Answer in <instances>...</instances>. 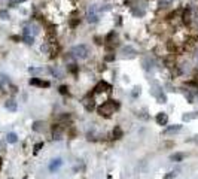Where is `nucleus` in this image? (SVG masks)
Segmentation results:
<instances>
[{"label":"nucleus","mask_w":198,"mask_h":179,"mask_svg":"<svg viewBox=\"0 0 198 179\" xmlns=\"http://www.w3.org/2000/svg\"><path fill=\"white\" fill-rule=\"evenodd\" d=\"M118 109H119V103H118L116 100H107V102H104V103L97 109V112H98V115L107 118V117H110L112 114H115Z\"/></svg>","instance_id":"obj_1"},{"label":"nucleus","mask_w":198,"mask_h":179,"mask_svg":"<svg viewBox=\"0 0 198 179\" xmlns=\"http://www.w3.org/2000/svg\"><path fill=\"white\" fill-rule=\"evenodd\" d=\"M150 93H152V96L158 100V103H165V102H167V97H165V94L163 93V88H161V85L158 82H152V90H150Z\"/></svg>","instance_id":"obj_2"},{"label":"nucleus","mask_w":198,"mask_h":179,"mask_svg":"<svg viewBox=\"0 0 198 179\" xmlns=\"http://www.w3.org/2000/svg\"><path fill=\"white\" fill-rule=\"evenodd\" d=\"M100 18V9L97 5H91V6L87 9V21L88 22H97Z\"/></svg>","instance_id":"obj_3"},{"label":"nucleus","mask_w":198,"mask_h":179,"mask_svg":"<svg viewBox=\"0 0 198 179\" xmlns=\"http://www.w3.org/2000/svg\"><path fill=\"white\" fill-rule=\"evenodd\" d=\"M72 54L78 58H85L88 55V48L85 45H76V46L72 48Z\"/></svg>","instance_id":"obj_4"},{"label":"nucleus","mask_w":198,"mask_h":179,"mask_svg":"<svg viewBox=\"0 0 198 179\" xmlns=\"http://www.w3.org/2000/svg\"><path fill=\"white\" fill-rule=\"evenodd\" d=\"M82 104L85 106V109L91 112V110L96 108V100H94V97L89 94V96H87V97H85V99L82 100Z\"/></svg>","instance_id":"obj_5"},{"label":"nucleus","mask_w":198,"mask_h":179,"mask_svg":"<svg viewBox=\"0 0 198 179\" xmlns=\"http://www.w3.org/2000/svg\"><path fill=\"white\" fill-rule=\"evenodd\" d=\"M110 90H112V87H110L109 84L104 82V81H100V82L94 87V93H107Z\"/></svg>","instance_id":"obj_6"},{"label":"nucleus","mask_w":198,"mask_h":179,"mask_svg":"<svg viewBox=\"0 0 198 179\" xmlns=\"http://www.w3.org/2000/svg\"><path fill=\"white\" fill-rule=\"evenodd\" d=\"M63 133H64V127L61 124L54 125L52 128V136H54V140H60L63 138Z\"/></svg>","instance_id":"obj_7"},{"label":"nucleus","mask_w":198,"mask_h":179,"mask_svg":"<svg viewBox=\"0 0 198 179\" xmlns=\"http://www.w3.org/2000/svg\"><path fill=\"white\" fill-rule=\"evenodd\" d=\"M30 85H34V87H40V88H48L51 84H49L48 81L39 79V78H33V79H30Z\"/></svg>","instance_id":"obj_8"},{"label":"nucleus","mask_w":198,"mask_h":179,"mask_svg":"<svg viewBox=\"0 0 198 179\" xmlns=\"http://www.w3.org/2000/svg\"><path fill=\"white\" fill-rule=\"evenodd\" d=\"M30 73H33V75H49L51 69H46V67H30Z\"/></svg>","instance_id":"obj_9"},{"label":"nucleus","mask_w":198,"mask_h":179,"mask_svg":"<svg viewBox=\"0 0 198 179\" xmlns=\"http://www.w3.org/2000/svg\"><path fill=\"white\" fill-rule=\"evenodd\" d=\"M182 18H183V22L186 24V26H191V22H192V9H191V7L185 9Z\"/></svg>","instance_id":"obj_10"},{"label":"nucleus","mask_w":198,"mask_h":179,"mask_svg":"<svg viewBox=\"0 0 198 179\" xmlns=\"http://www.w3.org/2000/svg\"><path fill=\"white\" fill-rule=\"evenodd\" d=\"M136 54H137V51L134 48H131V46L122 48V55L125 58H133V57H136Z\"/></svg>","instance_id":"obj_11"},{"label":"nucleus","mask_w":198,"mask_h":179,"mask_svg":"<svg viewBox=\"0 0 198 179\" xmlns=\"http://www.w3.org/2000/svg\"><path fill=\"white\" fill-rule=\"evenodd\" d=\"M167 123H168V117H167V114L159 112V114L157 115V124L158 125H167Z\"/></svg>","instance_id":"obj_12"},{"label":"nucleus","mask_w":198,"mask_h":179,"mask_svg":"<svg viewBox=\"0 0 198 179\" xmlns=\"http://www.w3.org/2000/svg\"><path fill=\"white\" fill-rule=\"evenodd\" d=\"M106 42H107V45H109V46L116 45V43H118V35H116L115 31H110L109 36L106 37Z\"/></svg>","instance_id":"obj_13"},{"label":"nucleus","mask_w":198,"mask_h":179,"mask_svg":"<svg viewBox=\"0 0 198 179\" xmlns=\"http://www.w3.org/2000/svg\"><path fill=\"white\" fill-rule=\"evenodd\" d=\"M61 164H63V160L61 158L52 160V163L49 164V170H51V172H55V170H58V169L61 167Z\"/></svg>","instance_id":"obj_14"},{"label":"nucleus","mask_w":198,"mask_h":179,"mask_svg":"<svg viewBox=\"0 0 198 179\" xmlns=\"http://www.w3.org/2000/svg\"><path fill=\"white\" fill-rule=\"evenodd\" d=\"M182 130V125H171V127H168V128H165L164 130V134L165 136H168V134H174V133H177V131Z\"/></svg>","instance_id":"obj_15"},{"label":"nucleus","mask_w":198,"mask_h":179,"mask_svg":"<svg viewBox=\"0 0 198 179\" xmlns=\"http://www.w3.org/2000/svg\"><path fill=\"white\" fill-rule=\"evenodd\" d=\"M22 37H24V42L28 43V45H33V43H34V36L28 33L27 28H24V36H22Z\"/></svg>","instance_id":"obj_16"},{"label":"nucleus","mask_w":198,"mask_h":179,"mask_svg":"<svg viewBox=\"0 0 198 179\" xmlns=\"http://www.w3.org/2000/svg\"><path fill=\"white\" fill-rule=\"evenodd\" d=\"M5 108L7 110H11V112H15L16 110V102L15 100H7L6 103H5Z\"/></svg>","instance_id":"obj_17"},{"label":"nucleus","mask_w":198,"mask_h":179,"mask_svg":"<svg viewBox=\"0 0 198 179\" xmlns=\"http://www.w3.org/2000/svg\"><path fill=\"white\" fill-rule=\"evenodd\" d=\"M198 117V112H188V114H185L183 117V121H191V119H194V118Z\"/></svg>","instance_id":"obj_18"},{"label":"nucleus","mask_w":198,"mask_h":179,"mask_svg":"<svg viewBox=\"0 0 198 179\" xmlns=\"http://www.w3.org/2000/svg\"><path fill=\"white\" fill-rule=\"evenodd\" d=\"M43 128H45V123H42V121H36L33 124L34 131H43Z\"/></svg>","instance_id":"obj_19"},{"label":"nucleus","mask_w":198,"mask_h":179,"mask_svg":"<svg viewBox=\"0 0 198 179\" xmlns=\"http://www.w3.org/2000/svg\"><path fill=\"white\" fill-rule=\"evenodd\" d=\"M152 64H153V61L150 60L149 57H146V58H143V66H144V69H146V70H150V69H152V67H153Z\"/></svg>","instance_id":"obj_20"},{"label":"nucleus","mask_w":198,"mask_h":179,"mask_svg":"<svg viewBox=\"0 0 198 179\" xmlns=\"http://www.w3.org/2000/svg\"><path fill=\"white\" fill-rule=\"evenodd\" d=\"M122 128H121V127H119V125H116L115 127V130H113V138L115 139H121L122 138Z\"/></svg>","instance_id":"obj_21"},{"label":"nucleus","mask_w":198,"mask_h":179,"mask_svg":"<svg viewBox=\"0 0 198 179\" xmlns=\"http://www.w3.org/2000/svg\"><path fill=\"white\" fill-rule=\"evenodd\" d=\"M6 140L9 143H16V140H18V136L15 134V133H9L6 136Z\"/></svg>","instance_id":"obj_22"},{"label":"nucleus","mask_w":198,"mask_h":179,"mask_svg":"<svg viewBox=\"0 0 198 179\" xmlns=\"http://www.w3.org/2000/svg\"><path fill=\"white\" fill-rule=\"evenodd\" d=\"M133 15H136V17H144V9L143 7H134L133 9Z\"/></svg>","instance_id":"obj_23"},{"label":"nucleus","mask_w":198,"mask_h":179,"mask_svg":"<svg viewBox=\"0 0 198 179\" xmlns=\"http://www.w3.org/2000/svg\"><path fill=\"white\" fill-rule=\"evenodd\" d=\"M185 158V154L182 152H179V154H174V155H171V161H182Z\"/></svg>","instance_id":"obj_24"},{"label":"nucleus","mask_w":198,"mask_h":179,"mask_svg":"<svg viewBox=\"0 0 198 179\" xmlns=\"http://www.w3.org/2000/svg\"><path fill=\"white\" fill-rule=\"evenodd\" d=\"M0 84H2V87H3V88H6L7 85H9V79H7V76L0 75Z\"/></svg>","instance_id":"obj_25"},{"label":"nucleus","mask_w":198,"mask_h":179,"mask_svg":"<svg viewBox=\"0 0 198 179\" xmlns=\"http://www.w3.org/2000/svg\"><path fill=\"white\" fill-rule=\"evenodd\" d=\"M140 96V87H134L133 88V97H137Z\"/></svg>","instance_id":"obj_26"},{"label":"nucleus","mask_w":198,"mask_h":179,"mask_svg":"<svg viewBox=\"0 0 198 179\" xmlns=\"http://www.w3.org/2000/svg\"><path fill=\"white\" fill-rule=\"evenodd\" d=\"M0 18H3V20H9V14H7L6 11H0Z\"/></svg>","instance_id":"obj_27"},{"label":"nucleus","mask_w":198,"mask_h":179,"mask_svg":"<svg viewBox=\"0 0 198 179\" xmlns=\"http://www.w3.org/2000/svg\"><path fill=\"white\" fill-rule=\"evenodd\" d=\"M60 93H61V94H67V93H68V88L66 87V85H61V87H60Z\"/></svg>","instance_id":"obj_28"},{"label":"nucleus","mask_w":198,"mask_h":179,"mask_svg":"<svg viewBox=\"0 0 198 179\" xmlns=\"http://www.w3.org/2000/svg\"><path fill=\"white\" fill-rule=\"evenodd\" d=\"M42 51H43V52H48V51H49V45H48V43L42 45Z\"/></svg>","instance_id":"obj_29"},{"label":"nucleus","mask_w":198,"mask_h":179,"mask_svg":"<svg viewBox=\"0 0 198 179\" xmlns=\"http://www.w3.org/2000/svg\"><path fill=\"white\" fill-rule=\"evenodd\" d=\"M42 146H43V143H37L36 146H34V152H39V149H40Z\"/></svg>","instance_id":"obj_30"},{"label":"nucleus","mask_w":198,"mask_h":179,"mask_svg":"<svg viewBox=\"0 0 198 179\" xmlns=\"http://www.w3.org/2000/svg\"><path fill=\"white\" fill-rule=\"evenodd\" d=\"M115 58V55H106V61H112Z\"/></svg>","instance_id":"obj_31"},{"label":"nucleus","mask_w":198,"mask_h":179,"mask_svg":"<svg viewBox=\"0 0 198 179\" xmlns=\"http://www.w3.org/2000/svg\"><path fill=\"white\" fill-rule=\"evenodd\" d=\"M173 176H176V173H174V172H170V175H167V176H165V179H171Z\"/></svg>","instance_id":"obj_32"},{"label":"nucleus","mask_w":198,"mask_h":179,"mask_svg":"<svg viewBox=\"0 0 198 179\" xmlns=\"http://www.w3.org/2000/svg\"><path fill=\"white\" fill-rule=\"evenodd\" d=\"M20 2H24V0H12V2H11V5L15 6V5H16V3H20Z\"/></svg>","instance_id":"obj_33"},{"label":"nucleus","mask_w":198,"mask_h":179,"mask_svg":"<svg viewBox=\"0 0 198 179\" xmlns=\"http://www.w3.org/2000/svg\"><path fill=\"white\" fill-rule=\"evenodd\" d=\"M163 2H165V3L168 5V3H171V2H174V0H163Z\"/></svg>","instance_id":"obj_34"},{"label":"nucleus","mask_w":198,"mask_h":179,"mask_svg":"<svg viewBox=\"0 0 198 179\" xmlns=\"http://www.w3.org/2000/svg\"><path fill=\"white\" fill-rule=\"evenodd\" d=\"M2 166H3V160H2V157H0V170H2Z\"/></svg>","instance_id":"obj_35"},{"label":"nucleus","mask_w":198,"mask_h":179,"mask_svg":"<svg viewBox=\"0 0 198 179\" xmlns=\"http://www.w3.org/2000/svg\"><path fill=\"white\" fill-rule=\"evenodd\" d=\"M2 2H5V0H2Z\"/></svg>","instance_id":"obj_36"}]
</instances>
